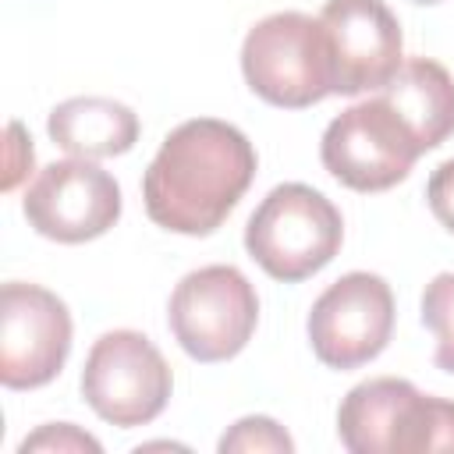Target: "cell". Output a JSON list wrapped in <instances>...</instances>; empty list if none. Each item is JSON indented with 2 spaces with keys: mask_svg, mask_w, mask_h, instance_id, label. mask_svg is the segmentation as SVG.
Listing matches in <instances>:
<instances>
[{
  "mask_svg": "<svg viewBox=\"0 0 454 454\" xmlns=\"http://www.w3.org/2000/svg\"><path fill=\"white\" fill-rule=\"evenodd\" d=\"M259 156L248 135L216 117L177 124L142 177V202L156 227L206 238L255 181Z\"/></svg>",
  "mask_w": 454,
  "mask_h": 454,
  "instance_id": "obj_1",
  "label": "cell"
},
{
  "mask_svg": "<svg viewBox=\"0 0 454 454\" xmlns=\"http://www.w3.org/2000/svg\"><path fill=\"white\" fill-rule=\"evenodd\" d=\"M344 241L340 209L312 184H277L245 223V248L280 284H298L333 262Z\"/></svg>",
  "mask_w": 454,
  "mask_h": 454,
  "instance_id": "obj_2",
  "label": "cell"
},
{
  "mask_svg": "<svg viewBox=\"0 0 454 454\" xmlns=\"http://www.w3.org/2000/svg\"><path fill=\"white\" fill-rule=\"evenodd\" d=\"M241 74L259 99L284 110H305L333 96L323 21L301 11L266 14L241 43Z\"/></svg>",
  "mask_w": 454,
  "mask_h": 454,
  "instance_id": "obj_3",
  "label": "cell"
},
{
  "mask_svg": "<svg viewBox=\"0 0 454 454\" xmlns=\"http://www.w3.org/2000/svg\"><path fill=\"white\" fill-rule=\"evenodd\" d=\"M167 323L181 351L195 362H227L245 351L259 323V294L238 266H199L170 294Z\"/></svg>",
  "mask_w": 454,
  "mask_h": 454,
  "instance_id": "obj_4",
  "label": "cell"
},
{
  "mask_svg": "<svg viewBox=\"0 0 454 454\" xmlns=\"http://www.w3.org/2000/svg\"><path fill=\"white\" fill-rule=\"evenodd\" d=\"M174 376L160 348L138 330L103 333L82 369L85 404L117 429L149 426L170 401Z\"/></svg>",
  "mask_w": 454,
  "mask_h": 454,
  "instance_id": "obj_5",
  "label": "cell"
},
{
  "mask_svg": "<svg viewBox=\"0 0 454 454\" xmlns=\"http://www.w3.org/2000/svg\"><path fill=\"white\" fill-rule=\"evenodd\" d=\"M422 156L408 124L376 92L365 103L340 110L319 142V160L351 192H387L404 181Z\"/></svg>",
  "mask_w": 454,
  "mask_h": 454,
  "instance_id": "obj_6",
  "label": "cell"
},
{
  "mask_svg": "<svg viewBox=\"0 0 454 454\" xmlns=\"http://www.w3.org/2000/svg\"><path fill=\"white\" fill-rule=\"evenodd\" d=\"M305 330L323 365L340 372L358 369L390 344L394 291L380 273L351 270L312 301Z\"/></svg>",
  "mask_w": 454,
  "mask_h": 454,
  "instance_id": "obj_7",
  "label": "cell"
},
{
  "mask_svg": "<svg viewBox=\"0 0 454 454\" xmlns=\"http://www.w3.org/2000/svg\"><path fill=\"white\" fill-rule=\"evenodd\" d=\"M28 227L60 245L103 238L121 220V184L96 160L46 163L21 199Z\"/></svg>",
  "mask_w": 454,
  "mask_h": 454,
  "instance_id": "obj_8",
  "label": "cell"
},
{
  "mask_svg": "<svg viewBox=\"0 0 454 454\" xmlns=\"http://www.w3.org/2000/svg\"><path fill=\"white\" fill-rule=\"evenodd\" d=\"M71 355L67 305L25 280L0 287V383L7 390L46 387Z\"/></svg>",
  "mask_w": 454,
  "mask_h": 454,
  "instance_id": "obj_9",
  "label": "cell"
},
{
  "mask_svg": "<svg viewBox=\"0 0 454 454\" xmlns=\"http://www.w3.org/2000/svg\"><path fill=\"white\" fill-rule=\"evenodd\" d=\"M319 21L330 46L333 92H380L404 64L401 21L383 0H326Z\"/></svg>",
  "mask_w": 454,
  "mask_h": 454,
  "instance_id": "obj_10",
  "label": "cell"
},
{
  "mask_svg": "<svg viewBox=\"0 0 454 454\" xmlns=\"http://www.w3.org/2000/svg\"><path fill=\"white\" fill-rule=\"evenodd\" d=\"M46 131L67 156L106 160L138 142V114L110 96H71L50 110Z\"/></svg>",
  "mask_w": 454,
  "mask_h": 454,
  "instance_id": "obj_11",
  "label": "cell"
},
{
  "mask_svg": "<svg viewBox=\"0 0 454 454\" xmlns=\"http://www.w3.org/2000/svg\"><path fill=\"white\" fill-rule=\"evenodd\" d=\"M387 106L408 124L422 153L443 145L454 135V78L440 60L411 57L380 89Z\"/></svg>",
  "mask_w": 454,
  "mask_h": 454,
  "instance_id": "obj_12",
  "label": "cell"
},
{
  "mask_svg": "<svg viewBox=\"0 0 454 454\" xmlns=\"http://www.w3.org/2000/svg\"><path fill=\"white\" fill-rule=\"evenodd\" d=\"M415 383L397 376H376L348 390L337 408V436L351 454H390L404 404L415 397Z\"/></svg>",
  "mask_w": 454,
  "mask_h": 454,
  "instance_id": "obj_13",
  "label": "cell"
},
{
  "mask_svg": "<svg viewBox=\"0 0 454 454\" xmlns=\"http://www.w3.org/2000/svg\"><path fill=\"white\" fill-rule=\"evenodd\" d=\"M454 450V401L415 394L397 422L390 454H429Z\"/></svg>",
  "mask_w": 454,
  "mask_h": 454,
  "instance_id": "obj_14",
  "label": "cell"
},
{
  "mask_svg": "<svg viewBox=\"0 0 454 454\" xmlns=\"http://www.w3.org/2000/svg\"><path fill=\"white\" fill-rule=\"evenodd\" d=\"M422 326L433 330L436 369L454 376V273H436L422 291Z\"/></svg>",
  "mask_w": 454,
  "mask_h": 454,
  "instance_id": "obj_15",
  "label": "cell"
},
{
  "mask_svg": "<svg viewBox=\"0 0 454 454\" xmlns=\"http://www.w3.org/2000/svg\"><path fill=\"white\" fill-rule=\"evenodd\" d=\"M220 454H291L294 450V440L291 433L270 419V415H245L238 419L223 436H220Z\"/></svg>",
  "mask_w": 454,
  "mask_h": 454,
  "instance_id": "obj_16",
  "label": "cell"
},
{
  "mask_svg": "<svg viewBox=\"0 0 454 454\" xmlns=\"http://www.w3.org/2000/svg\"><path fill=\"white\" fill-rule=\"evenodd\" d=\"M28 450H57V454H67V450H89V454H99L103 450V443L96 440V436H89V433H82L78 426H71V422H50V426H43V429H35L32 436H25L21 443H18V454H28Z\"/></svg>",
  "mask_w": 454,
  "mask_h": 454,
  "instance_id": "obj_17",
  "label": "cell"
},
{
  "mask_svg": "<svg viewBox=\"0 0 454 454\" xmlns=\"http://www.w3.org/2000/svg\"><path fill=\"white\" fill-rule=\"evenodd\" d=\"M426 202L433 216L454 234V160H443L426 181Z\"/></svg>",
  "mask_w": 454,
  "mask_h": 454,
  "instance_id": "obj_18",
  "label": "cell"
},
{
  "mask_svg": "<svg viewBox=\"0 0 454 454\" xmlns=\"http://www.w3.org/2000/svg\"><path fill=\"white\" fill-rule=\"evenodd\" d=\"M32 138L25 135V128L18 121L7 124V174H4V192H14L18 181L32 170Z\"/></svg>",
  "mask_w": 454,
  "mask_h": 454,
  "instance_id": "obj_19",
  "label": "cell"
},
{
  "mask_svg": "<svg viewBox=\"0 0 454 454\" xmlns=\"http://www.w3.org/2000/svg\"><path fill=\"white\" fill-rule=\"evenodd\" d=\"M411 4H440V0H411Z\"/></svg>",
  "mask_w": 454,
  "mask_h": 454,
  "instance_id": "obj_20",
  "label": "cell"
}]
</instances>
